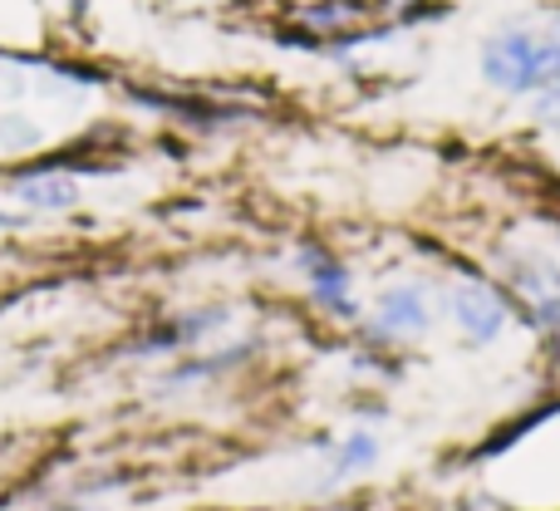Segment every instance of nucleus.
Returning a JSON list of instances; mask_svg holds the SVG:
<instances>
[{
    "mask_svg": "<svg viewBox=\"0 0 560 511\" xmlns=\"http://www.w3.org/2000/svg\"><path fill=\"white\" fill-rule=\"evenodd\" d=\"M487 89L502 98H532L560 84V25H502L477 49Z\"/></svg>",
    "mask_w": 560,
    "mask_h": 511,
    "instance_id": "1",
    "label": "nucleus"
},
{
    "mask_svg": "<svg viewBox=\"0 0 560 511\" xmlns=\"http://www.w3.org/2000/svg\"><path fill=\"white\" fill-rule=\"evenodd\" d=\"M492 260H497L492 276L512 290L516 320L541 339L546 359L560 364V260L532 252V246H502Z\"/></svg>",
    "mask_w": 560,
    "mask_h": 511,
    "instance_id": "2",
    "label": "nucleus"
},
{
    "mask_svg": "<svg viewBox=\"0 0 560 511\" xmlns=\"http://www.w3.org/2000/svg\"><path fill=\"white\" fill-rule=\"evenodd\" d=\"M438 315L457 329L472 349H487L516 325V305L512 290L492 276V270L477 266H453L438 290Z\"/></svg>",
    "mask_w": 560,
    "mask_h": 511,
    "instance_id": "3",
    "label": "nucleus"
},
{
    "mask_svg": "<svg viewBox=\"0 0 560 511\" xmlns=\"http://www.w3.org/2000/svg\"><path fill=\"white\" fill-rule=\"evenodd\" d=\"M433 320H438V295L428 290V280L394 276L374 290V300L364 305V320L354 329L364 335L369 349H404L433 335Z\"/></svg>",
    "mask_w": 560,
    "mask_h": 511,
    "instance_id": "4",
    "label": "nucleus"
},
{
    "mask_svg": "<svg viewBox=\"0 0 560 511\" xmlns=\"http://www.w3.org/2000/svg\"><path fill=\"white\" fill-rule=\"evenodd\" d=\"M290 270H295L300 286H305L310 310L325 315L329 325L354 329L359 320H364V300L354 295V266H349L335 246L305 236V242H295V252H290Z\"/></svg>",
    "mask_w": 560,
    "mask_h": 511,
    "instance_id": "5",
    "label": "nucleus"
},
{
    "mask_svg": "<svg viewBox=\"0 0 560 511\" xmlns=\"http://www.w3.org/2000/svg\"><path fill=\"white\" fill-rule=\"evenodd\" d=\"M232 325V305H192L177 310V315L158 320L148 335H138L133 345L124 349L128 359H163V355H187V349H202L212 335Z\"/></svg>",
    "mask_w": 560,
    "mask_h": 511,
    "instance_id": "6",
    "label": "nucleus"
},
{
    "mask_svg": "<svg viewBox=\"0 0 560 511\" xmlns=\"http://www.w3.org/2000/svg\"><path fill=\"white\" fill-rule=\"evenodd\" d=\"M5 193L35 217L74 212V207L84 202V183H79L74 173H65V167H35V173H20Z\"/></svg>",
    "mask_w": 560,
    "mask_h": 511,
    "instance_id": "7",
    "label": "nucleus"
},
{
    "mask_svg": "<svg viewBox=\"0 0 560 511\" xmlns=\"http://www.w3.org/2000/svg\"><path fill=\"white\" fill-rule=\"evenodd\" d=\"M124 94H128V104L148 108V114L183 118V124H192V128H226V124H242V118H246V114H236V108H226V104H207V98H183V94H163V89H138V84H128Z\"/></svg>",
    "mask_w": 560,
    "mask_h": 511,
    "instance_id": "8",
    "label": "nucleus"
},
{
    "mask_svg": "<svg viewBox=\"0 0 560 511\" xmlns=\"http://www.w3.org/2000/svg\"><path fill=\"white\" fill-rule=\"evenodd\" d=\"M369 15H374L369 0H310L305 10H295V25L310 35L305 45H315V39L354 35V30H364Z\"/></svg>",
    "mask_w": 560,
    "mask_h": 511,
    "instance_id": "9",
    "label": "nucleus"
},
{
    "mask_svg": "<svg viewBox=\"0 0 560 511\" xmlns=\"http://www.w3.org/2000/svg\"><path fill=\"white\" fill-rule=\"evenodd\" d=\"M252 355H256V339L226 345V349H217V355H192V359H183L177 369H167L158 384H163V394H177V388H197V384H207V379H222V374H232V369H242Z\"/></svg>",
    "mask_w": 560,
    "mask_h": 511,
    "instance_id": "10",
    "label": "nucleus"
},
{
    "mask_svg": "<svg viewBox=\"0 0 560 511\" xmlns=\"http://www.w3.org/2000/svg\"><path fill=\"white\" fill-rule=\"evenodd\" d=\"M374 463H378V438L369 433V428H354V433H349L345 443L335 448V463H329L325 483L335 487V483H345V477L369 473V467H374Z\"/></svg>",
    "mask_w": 560,
    "mask_h": 511,
    "instance_id": "11",
    "label": "nucleus"
},
{
    "mask_svg": "<svg viewBox=\"0 0 560 511\" xmlns=\"http://www.w3.org/2000/svg\"><path fill=\"white\" fill-rule=\"evenodd\" d=\"M39 143H45V128L35 124V114H25V108H5L0 114V153L20 158V153H35Z\"/></svg>",
    "mask_w": 560,
    "mask_h": 511,
    "instance_id": "12",
    "label": "nucleus"
},
{
    "mask_svg": "<svg viewBox=\"0 0 560 511\" xmlns=\"http://www.w3.org/2000/svg\"><path fill=\"white\" fill-rule=\"evenodd\" d=\"M526 114H532L536 128H546V133H560V84L541 89V94L526 98Z\"/></svg>",
    "mask_w": 560,
    "mask_h": 511,
    "instance_id": "13",
    "label": "nucleus"
},
{
    "mask_svg": "<svg viewBox=\"0 0 560 511\" xmlns=\"http://www.w3.org/2000/svg\"><path fill=\"white\" fill-rule=\"evenodd\" d=\"M30 227H35V212H25V207L5 212V207H0V232H30Z\"/></svg>",
    "mask_w": 560,
    "mask_h": 511,
    "instance_id": "14",
    "label": "nucleus"
},
{
    "mask_svg": "<svg viewBox=\"0 0 560 511\" xmlns=\"http://www.w3.org/2000/svg\"><path fill=\"white\" fill-rule=\"evenodd\" d=\"M20 89H25V79H20V74H0V94H20Z\"/></svg>",
    "mask_w": 560,
    "mask_h": 511,
    "instance_id": "15",
    "label": "nucleus"
}]
</instances>
